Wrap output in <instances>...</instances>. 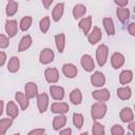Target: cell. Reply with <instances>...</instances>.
Masks as SVG:
<instances>
[{"label": "cell", "instance_id": "cell-26", "mask_svg": "<svg viewBox=\"0 0 135 135\" xmlns=\"http://www.w3.org/2000/svg\"><path fill=\"white\" fill-rule=\"evenodd\" d=\"M132 95V90L128 85H123L121 88L117 89V97L121 100H128L131 98Z\"/></svg>", "mask_w": 135, "mask_h": 135}, {"label": "cell", "instance_id": "cell-8", "mask_svg": "<svg viewBox=\"0 0 135 135\" xmlns=\"http://www.w3.org/2000/svg\"><path fill=\"white\" fill-rule=\"evenodd\" d=\"M80 64L82 66V69L85 71V72H93L94 69H95V63H94V60L92 58V56H90L89 54H85V55H82L81 59H80Z\"/></svg>", "mask_w": 135, "mask_h": 135}, {"label": "cell", "instance_id": "cell-12", "mask_svg": "<svg viewBox=\"0 0 135 135\" xmlns=\"http://www.w3.org/2000/svg\"><path fill=\"white\" fill-rule=\"evenodd\" d=\"M24 94L28 99H33L38 95V86L35 82L28 81L24 85Z\"/></svg>", "mask_w": 135, "mask_h": 135}, {"label": "cell", "instance_id": "cell-11", "mask_svg": "<svg viewBox=\"0 0 135 135\" xmlns=\"http://www.w3.org/2000/svg\"><path fill=\"white\" fill-rule=\"evenodd\" d=\"M62 73L66 78L73 79L77 76L78 70H77V66L73 63H64L62 65Z\"/></svg>", "mask_w": 135, "mask_h": 135}, {"label": "cell", "instance_id": "cell-38", "mask_svg": "<svg viewBox=\"0 0 135 135\" xmlns=\"http://www.w3.org/2000/svg\"><path fill=\"white\" fill-rule=\"evenodd\" d=\"M9 45V38L6 35L0 34V49H6Z\"/></svg>", "mask_w": 135, "mask_h": 135}, {"label": "cell", "instance_id": "cell-28", "mask_svg": "<svg viewBox=\"0 0 135 135\" xmlns=\"http://www.w3.org/2000/svg\"><path fill=\"white\" fill-rule=\"evenodd\" d=\"M55 44H56L58 52L63 53L64 47H65V35H64V33H60V34H57L55 36Z\"/></svg>", "mask_w": 135, "mask_h": 135}, {"label": "cell", "instance_id": "cell-3", "mask_svg": "<svg viewBox=\"0 0 135 135\" xmlns=\"http://www.w3.org/2000/svg\"><path fill=\"white\" fill-rule=\"evenodd\" d=\"M54 58H55V54H54L53 50L50 47L42 49L39 54V62L41 64H49V63L53 62Z\"/></svg>", "mask_w": 135, "mask_h": 135}, {"label": "cell", "instance_id": "cell-30", "mask_svg": "<svg viewBox=\"0 0 135 135\" xmlns=\"http://www.w3.org/2000/svg\"><path fill=\"white\" fill-rule=\"evenodd\" d=\"M85 13H86V7H85V5L80 4V3H79V4H76V5L73 7V12H72L74 19H76V20L82 18Z\"/></svg>", "mask_w": 135, "mask_h": 135}, {"label": "cell", "instance_id": "cell-16", "mask_svg": "<svg viewBox=\"0 0 135 135\" xmlns=\"http://www.w3.org/2000/svg\"><path fill=\"white\" fill-rule=\"evenodd\" d=\"M124 56L121 54V53H118V52H115L112 54L111 56V64L112 66L117 70V69H120L123 64H124Z\"/></svg>", "mask_w": 135, "mask_h": 135}, {"label": "cell", "instance_id": "cell-15", "mask_svg": "<svg viewBox=\"0 0 135 135\" xmlns=\"http://www.w3.org/2000/svg\"><path fill=\"white\" fill-rule=\"evenodd\" d=\"M92 16H88V17H84V18H81L80 21L78 22V27L82 31V33L84 35H88L89 32L91 31L92 28Z\"/></svg>", "mask_w": 135, "mask_h": 135}, {"label": "cell", "instance_id": "cell-37", "mask_svg": "<svg viewBox=\"0 0 135 135\" xmlns=\"http://www.w3.org/2000/svg\"><path fill=\"white\" fill-rule=\"evenodd\" d=\"M111 134L112 135H123L124 134V129L120 124H114L111 128Z\"/></svg>", "mask_w": 135, "mask_h": 135}, {"label": "cell", "instance_id": "cell-43", "mask_svg": "<svg viewBox=\"0 0 135 135\" xmlns=\"http://www.w3.org/2000/svg\"><path fill=\"white\" fill-rule=\"evenodd\" d=\"M59 134H61V135H71L72 134V129H70V128H65V129H60L59 130Z\"/></svg>", "mask_w": 135, "mask_h": 135}, {"label": "cell", "instance_id": "cell-44", "mask_svg": "<svg viewBox=\"0 0 135 135\" xmlns=\"http://www.w3.org/2000/svg\"><path fill=\"white\" fill-rule=\"evenodd\" d=\"M5 61H6V54L4 52L0 51V66L4 65Z\"/></svg>", "mask_w": 135, "mask_h": 135}, {"label": "cell", "instance_id": "cell-27", "mask_svg": "<svg viewBox=\"0 0 135 135\" xmlns=\"http://www.w3.org/2000/svg\"><path fill=\"white\" fill-rule=\"evenodd\" d=\"M70 101L74 105H79L82 102V93L79 89H74L70 93Z\"/></svg>", "mask_w": 135, "mask_h": 135}, {"label": "cell", "instance_id": "cell-24", "mask_svg": "<svg viewBox=\"0 0 135 135\" xmlns=\"http://www.w3.org/2000/svg\"><path fill=\"white\" fill-rule=\"evenodd\" d=\"M116 16H117L118 20L121 23H126L129 20V18H130V11H129V8H127V6H124V7H117Z\"/></svg>", "mask_w": 135, "mask_h": 135}, {"label": "cell", "instance_id": "cell-7", "mask_svg": "<svg viewBox=\"0 0 135 135\" xmlns=\"http://www.w3.org/2000/svg\"><path fill=\"white\" fill-rule=\"evenodd\" d=\"M92 97L97 101L105 102L110 99L111 93L108 89H98V90H95L92 92Z\"/></svg>", "mask_w": 135, "mask_h": 135}, {"label": "cell", "instance_id": "cell-29", "mask_svg": "<svg viewBox=\"0 0 135 135\" xmlns=\"http://www.w3.org/2000/svg\"><path fill=\"white\" fill-rule=\"evenodd\" d=\"M19 68H20V60L18 57L16 56H13L9 60H8V63H7V71L9 73H17L19 71Z\"/></svg>", "mask_w": 135, "mask_h": 135}, {"label": "cell", "instance_id": "cell-39", "mask_svg": "<svg viewBox=\"0 0 135 135\" xmlns=\"http://www.w3.org/2000/svg\"><path fill=\"white\" fill-rule=\"evenodd\" d=\"M44 133H45V129H43V128H36V129L31 130L27 133V135H42Z\"/></svg>", "mask_w": 135, "mask_h": 135}, {"label": "cell", "instance_id": "cell-14", "mask_svg": "<svg viewBox=\"0 0 135 135\" xmlns=\"http://www.w3.org/2000/svg\"><path fill=\"white\" fill-rule=\"evenodd\" d=\"M69 110H70V107L66 102L57 101L52 103L51 105V112L54 114H65L69 112Z\"/></svg>", "mask_w": 135, "mask_h": 135}, {"label": "cell", "instance_id": "cell-5", "mask_svg": "<svg viewBox=\"0 0 135 135\" xmlns=\"http://www.w3.org/2000/svg\"><path fill=\"white\" fill-rule=\"evenodd\" d=\"M37 98V107H38V110H39V113H45L47 108H49V102H50V99H49V95L46 93H38V95L36 96Z\"/></svg>", "mask_w": 135, "mask_h": 135}, {"label": "cell", "instance_id": "cell-45", "mask_svg": "<svg viewBox=\"0 0 135 135\" xmlns=\"http://www.w3.org/2000/svg\"><path fill=\"white\" fill-rule=\"evenodd\" d=\"M42 1V4H43V6H44V8H50V6H51V4L53 3V1L54 0H41Z\"/></svg>", "mask_w": 135, "mask_h": 135}, {"label": "cell", "instance_id": "cell-42", "mask_svg": "<svg viewBox=\"0 0 135 135\" xmlns=\"http://www.w3.org/2000/svg\"><path fill=\"white\" fill-rule=\"evenodd\" d=\"M128 129L131 132V134H135V121L134 120L128 122Z\"/></svg>", "mask_w": 135, "mask_h": 135}, {"label": "cell", "instance_id": "cell-48", "mask_svg": "<svg viewBox=\"0 0 135 135\" xmlns=\"http://www.w3.org/2000/svg\"><path fill=\"white\" fill-rule=\"evenodd\" d=\"M27 1H30V0H27Z\"/></svg>", "mask_w": 135, "mask_h": 135}, {"label": "cell", "instance_id": "cell-23", "mask_svg": "<svg viewBox=\"0 0 135 135\" xmlns=\"http://www.w3.org/2000/svg\"><path fill=\"white\" fill-rule=\"evenodd\" d=\"M6 114L8 117L15 119L19 115V108L15 103V101H8L6 104Z\"/></svg>", "mask_w": 135, "mask_h": 135}, {"label": "cell", "instance_id": "cell-34", "mask_svg": "<svg viewBox=\"0 0 135 135\" xmlns=\"http://www.w3.org/2000/svg\"><path fill=\"white\" fill-rule=\"evenodd\" d=\"M50 25H51V20L49 16H44L42 19H40L39 21V28L42 32V34H46L47 31L50 30Z\"/></svg>", "mask_w": 135, "mask_h": 135}, {"label": "cell", "instance_id": "cell-22", "mask_svg": "<svg viewBox=\"0 0 135 135\" xmlns=\"http://www.w3.org/2000/svg\"><path fill=\"white\" fill-rule=\"evenodd\" d=\"M32 43H33V40H32V37H31L30 35H25V36H23V37L21 38L20 42H19V45H18V52L22 53V52L28 50V49L31 47Z\"/></svg>", "mask_w": 135, "mask_h": 135}, {"label": "cell", "instance_id": "cell-32", "mask_svg": "<svg viewBox=\"0 0 135 135\" xmlns=\"http://www.w3.org/2000/svg\"><path fill=\"white\" fill-rule=\"evenodd\" d=\"M13 118H3L0 120V135H4L7 130L13 126Z\"/></svg>", "mask_w": 135, "mask_h": 135}, {"label": "cell", "instance_id": "cell-10", "mask_svg": "<svg viewBox=\"0 0 135 135\" xmlns=\"http://www.w3.org/2000/svg\"><path fill=\"white\" fill-rule=\"evenodd\" d=\"M91 83L93 86H96V88H101L104 85L105 83V76L103 73L99 72V71H96L93 73V75L91 76Z\"/></svg>", "mask_w": 135, "mask_h": 135}, {"label": "cell", "instance_id": "cell-47", "mask_svg": "<svg viewBox=\"0 0 135 135\" xmlns=\"http://www.w3.org/2000/svg\"><path fill=\"white\" fill-rule=\"evenodd\" d=\"M8 1H14V0H8Z\"/></svg>", "mask_w": 135, "mask_h": 135}, {"label": "cell", "instance_id": "cell-1", "mask_svg": "<svg viewBox=\"0 0 135 135\" xmlns=\"http://www.w3.org/2000/svg\"><path fill=\"white\" fill-rule=\"evenodd\" d=\"M107 110H108V107L105 104V102H102V101H97L95 102L92 108H91V115H92V118L94 120H98V119H101L104 117V115L107 114Z\"/></svg>", "mask_w": 135, "mask_h": 135}, {"label": "cell", "instance_id": "cell-31", "mask_svg": "<svg viewBox=\"0 0 135 135\" xmlns=\"http://www.w3.org/2000/svg\"><path fill=\"white\" fill-rule=\"evenodd\" d=\"M18 7H19V4L17 1H8L6 6H5V14L7 17H12L14 16L17 12H18Z\"/></svg>", "mask_w": 135, "mask_h": 135}, {"label": "cell", "instance_id": "cell-46", "mask_svg": "<svg viewBox=\"0 0 135 135\" xmlns=\"http://www.w3.org/2000/svg\"><path fill=\"white\" fill-rule=\"evenodd\" d=\"M3 109H4V102H3V100H0V116L3 113Z\"/></svg>", "mask_w": 135, "mask_h": 135}, {"label": "cell", "instance_id": "cell-18", "mask_svg": "<svg viewBox=\"0 0 135 135\" xmlns=\"http://www.w3.org/2000/svg\"><path fill=\"white\" fill-rule=\"evenodd\" d=\"M66 124V117L64 114H56L53 119V129L54 131H59Z\"/></svg>", "mask_w": 135, "mask_h": 135}, {"label": "cell", "instance_id": "cell-33", "mask_svg": "<svg viewBox=\"0 0 135 135\" xmlns=\"http://www.w3.org/2000/svg\"><path fill=\"white\" fill-rule=\"evenodd\" d=\"M32 22H33V18H32L31 16H25V17H23V18L20 20L19 28H20L22 32H26V31L31 27Z\"/></svg>", "mask_w": 135, "mask_h": 135}, {"label": "cell", "instance_id": "cell-19", "mask_svg": "<svg viewBox=\"0 0 135 135\" xmlns=\"http://www.w3.org/2000/svg\"><path fill=\"white\" fill-rule=\"evenodd\" d=\"M119 117L121 119L122 122H130L132 120H134V113H133V110L131 108H123L121 109V111L119 112Z\"/></svg>", "mask_w": 135, "mask_h": 135}, {"label": "cell", "instance_id": "cell-13", "mask_svg": "<svg viewBox=\"0 0 135 135\" xmlns=\"http://www.w3.org/2000/svg\"><path fill=\"white\" fill-rule=\"evenodd\" d=\"M50 93H51V97L54 99V100H62L64 98V95H65V92H64V89L60 85H51L50 86Z\"/></svg>", "mask_w": 135, "mask_h": 135}, {"label": "cell", "instance_id": "cell-25", "mask_svg": "<svg viewBox=\"0 0 135 135\" xmlns=\"http://www.w3.org/2000/svg\"><path fill=\"white\" fill-rule=\"evenodd\" d=\"M133 79V72L131 70H123L119 74V82L122 85L129 84Z\"/></svg>", "mask_w": 135, "mask_h": 135}, {"label": "cell", "instance_id": "cell-6", "mask_svg": "<svg viewBox=\"0 0 135 135\" xmlns=\"http://www.w3.org/2000/svg\"><path fill=\"white\" fill-rule=\"evenodd\" d=\"M86 36H88L89 43L92 44V45H94V44H96L97 42H99L101 40L102 33H101V30L98 26H94L93 28H91V31L89 32V34Z\"/></svg>", "mask_w": 135, "mask_h": 135}, {"label": "cell", "instance_id": "cell-17", "mask_svg": "<svg viewBox=\"0 0 135 135\" xmlns=\"http://www.w3.org/2000/svg\"><path fill=\"white\" fill-rule=\"evenodd\" d=\"M15 100L17 101V103L19 104V107L22 111H25L30 105V99L22 92H17L15 94Z\"/></svg>", "mask_w": 135, "mask_h": 135}, {"label": "cell", "instance_id": "cell-4", "mask_svg": "<svg viewBox=\"0 0 135 135\" xmlns=\"http://www.w3.org/2000/svg\"><path fill=\"white\" fill-rule=\"evenodd\" d=\"M4 30L5 33L7 34L8 38H13L17 35L18 30H19V24L17 23L16 20L14 19H7L5 21V25H4Z\"/></svg>", "mask_w": 135, "mask_h": 135}, {"label": "cell", "instance_id": "cell-35", "mask_svg": "<svg viewBox=\"0 0 135 135\" xmlns=\"http://www.w3.org/2000/svg\"><path fill=\"white\" fill-rule=\"evenodd\" d=\"M92 133L94 135H104L105 130H104V126L101 124L98 121H94L93 122V127H92Z\"/></svg>", "mask_w": 135, "mask_h": 135}, {"label": "cell", "instance_id": "cell-9", "mask_svg": "<svg viewBox=\"0 0 135 135\" xmlns=\"http://www.w3.org/2000/svg\"><path fill=\"white\" fill-rule=\"evenodd\" d=\"M44 78L49 83H57L59 80V72L56 68H47L44 71Z\"/></svg>", "mask_w": 135, "mask_h": 135}, {"label": "cell", "instance_id": "cell-36", "mask_svg": "<svg viewBox=\"0 0 135 135\" xmlns=\"http://www.w3.org/2000/svg\"><path fill=\"white\" fill-rule=\"evenodd\" d=\"M83 122H84V118H83L82 114H80V113H74L73 114V123L78 130H80L82 128Z\"/></svg>", "mask_w": 135, "mask_h": 135}, {"label": "cell", "instance_id": "cell-20", "mask_svg": "<svg viewBox=\"0 0 135 135\" xmlns=\"http://www.w3.org/2000/svg\"><path fill=\"white\" fill-rule=\"evenodd\" d=\"M63 12H64V3L62 2H59L55 5V7L53 8V12H52V19L55 21V22H58L62 15H63Z\"/></svg>", "mask_w": 135, "mask_h": 135}, {"label": "cell", "instance_id": "cell-2", "mask_svg": "<svg viewBox=\"0 0 135 135\" xmlns=\"http://www.w3.org/2000/svg\"><path fill=\"white\" fill-rule=\"evenodd\" d=\"M109 47L105 44H100L96 50V60L99 66H103L108 61Z\"/></svg>", "mask_w": 135, "mask_h": 135}, {"label": "cell", "instance_id": "cell-40", "mask_svg": "<svg viewBox=\"0 0 135 135\" xmlns=\"http://www.w3.org/2000/svg\"><path fill=\"white\" fill-rule=\"evenodd\" d=\"M129 0H114V3L117 5V7H124L128 5Z\"/></svg>", "mask_w": 135, "mask_h": 135}, {"label": "cell", "instance_id": "cell-41", "mask_svg": "<svg viewBox=\"0 0 135 135\" xmlns=\"http://www.w3.org/2000/svg\"><path fill=\"white\" fill-rule=\"evenodd\" d=\"M128 32H129V34H130L132 37L135 36V23H134V22H132V23L129 24V26H128Z\"/></svg>", "mask_w": 135, "mask_h": 135}, {"label": "cell", "instance_id": "cell-21", "mask_svg": "<svg viewBox=\"0 0 135 135\" xmlns=\"http://www.w3.org/2000/svg\"><path fill=\"white\" fill-rule=\"evenodd\" d=\"M102 25H103V27H104V30L109 36L115 35V25H114V21L112 18L104 17L102 19Z\"/></svg>", "mask_w": 135, "mask_h": 135}]
</instances>
